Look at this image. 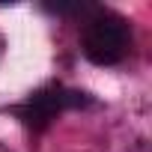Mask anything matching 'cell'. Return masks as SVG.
<instances>
[{
    "label": "cell",
    "instance_id": "7a4b0ae2",
    "mask_svg": "<svg viewBox=\"0 0 152 152\" xmlns=\"http://www.w3.org/2000/svg\"><path fill=\"white\" fill-rule=\"evenodd\" d=\"M78 104H87L84 93L63 90L60 84H51V87H42L39 93H33V96L18 107V116H21L24 125L42 131L60 110H66V107H78Z\"/></svg>",
    "mask_w": 152,
    "mask_h": 152
},
{
    "label": "cell",
    "instance_id": "6da1fadb",
    "mask_svg": "<svg viewBox=\"0 0 152 152\" xmlns=\"http://www.w3.org/2000/svg\"><path fill=\"white\" fill-rule=\"evenodd\" d=\"M128 48V27L119 15H96L84 30V54L96 66H113Z\"/></svg>",
    "mask_w": 152,
    "mask_h": 152
}]
</instances>
